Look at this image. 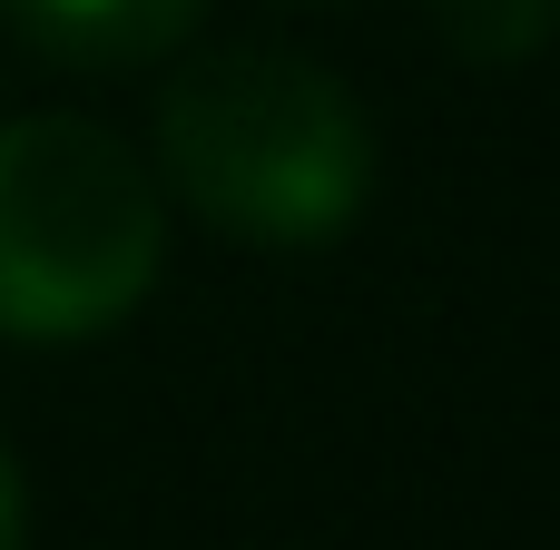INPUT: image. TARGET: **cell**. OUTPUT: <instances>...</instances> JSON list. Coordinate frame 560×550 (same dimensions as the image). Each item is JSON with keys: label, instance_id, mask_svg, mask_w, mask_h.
<instances>
[{"label": "cell", "instance_id": "obj_1", "mask_svg": "<svg viewBox=\"0 0 560 550\" xmlns=\"http://www.w3.org/2000/svg\"><path fill=\"white\" fill-rule=\"evenodd\" d=\"M158 187L236 246H335L374 197V118L335 69L236 39L158 89Z\"/></svg>", "mask_w": 560, "mask_h": 550}, {"label": "cell", "instance_id": "obj_2", "mask_svg": "<svg viewBox=\"0 0 560 550\" xmlns=\"http://www.w3.org/2000/svg\"><path fill=\"white\" fill-rule=\"evenodd\" d=\"M167 256V197L128 138L39 108L0 118V335L79 344L148 305Z\"/></svg>", "mask_w": 560, "mask_h": 550}, {"label": "cell", "instance_id": "obj_3", "mask_svg": "<svg viewBox=\"0 0 560 550\" xmlns=\"http://www.w3.org/2000/svg\"><path fill=\"white\" fill-rule=\"evenodd\" d=\"M207 0H0V20L59 69H148L197 30Z\"/></svg>", "mask_w": 560, "mask_h": 550}, {"label": "cell", "instance_id": "obj_4", "mask_svg": "<svg viewBox=\"0 0 560 550\" xmlns=\"http://www.w3.org/2000/svg\"><path fill=\"white\" fill-rule=\"evenodd\" d=\"M423 10H433L443 49L472 69H522L560 39V0H423Z\"/></svg>", "mask_w": 560, "mask_h": 550}, {"label": "cell", "instance_id": "obj_5", "mask_svg": "<svg viewBox=\"0 0 560 550\" xmlns=\"http://www.w3.org/2000/svg\"><path fill=\"white\" fill-rule=\"evenodd\" d=\"M20 531H30V502H20V463L0 443V550H20Z\"/></svg>", "mask_w": 560, "mask_h": 550}, {"label": "cell", "instance_id": "obj_6", "mask_svg": "<svg viewBox=\"0 0 560 550\" xmlns=\"http://www.w3.org/2000/svg\"><path fill=\"white\" fill-rule=\"evenodd\" d=\"M295 10H345V0H295Z\"/></svg>", "mask_w": 560, "mask_h": 550}]
</instances>
